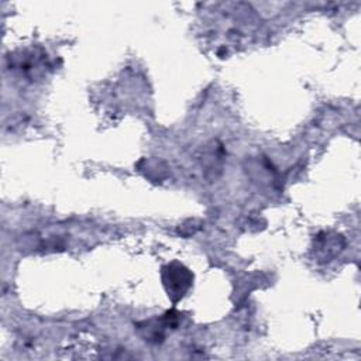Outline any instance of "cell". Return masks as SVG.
Here are the masks:
<instances>
[{
    "instance_id": "cell-1",
    "label": "cell",
    "mask_w": 361,
    "mask_h": 361,
    "mask_svg": "<svg viewBox=\"0 0 361 361\" xmlns=\"http://www.w3.org/2000/svg\"><path fill=\"white\" fill-rule=\"evenodd\" d=\"M164 281L168 286L169 295H178V298H180L190 286L192 276L182 265L176 264V268H173V265H168V269L164 272Z\"/></svg>"
}]
</instances>
